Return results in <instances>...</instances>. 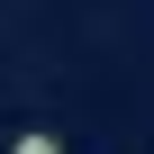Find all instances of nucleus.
<instances>
[{"mask_svg": "<svg viewBox=\"0 0 154 154\" xmlns=\"http://www.w3.org/2000/svg\"><path fill=\"white\" fill-rule=\"evenodd\" d=\"M9 154H63V145H54L45 127H27V136H9Z\"/></svg>", "mask_w": 154, "mask_h": 154, "instance_id": "nucleus-1", "label": "nucleus"}]
</instances>
